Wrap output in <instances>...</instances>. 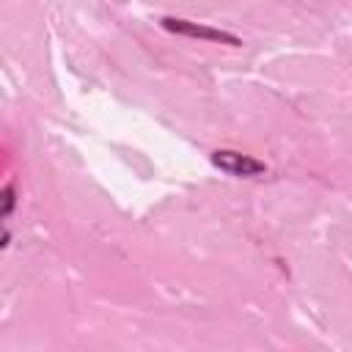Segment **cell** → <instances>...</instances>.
I'll return each instance as SVG.
<instances>
[{
    "mask_svg": "<svg viewBox=\"0 0 352 352\" xmlns=\"http://www.w3.org/2000/svg\"><path fill=\"white\" fill-rule=\"evenodd\" d=\"M160 25H162V30L176 33V36H187V38L220 41V44H228V47H239L242 44V38L228 33V30H220V28H212V25H204V22H190V19H182V16H162Z\"/></svg>",
    "mask_w": 352,
    "mask_h": 352,
    "instance_id": "1",
    "label": "cell"
},
{
    "mask_svg": "<svg viewBox=\"0 0 352 352\" xmlns=\"http://www.w3.org/2000/svg\"><path fill=\"white\" fill-rule=\"evenodd\" d=\"M212 165L220 168L228 176H236V179H256V176L267 173V165L261 160H256L250 154H242V151H234V148L212 151Z\"/></svg>",
    "mask_w": 352,
    "mask_h": 352,
    "instance_id": "2",
    "label": "cell"
},
{
    "mask_svg": "<svg viewBox=\"0 0 352 352\" xmlns=\"http://www.w3.org/2000/svg\"><path fill=\"white\" fill-rule=\"evenodd\" d=\"M14 204H16L14 184H6V187H3V209H0V217H3V220H8V214L14 212Z\"/></svg>",
    "mask_w": 352,
    "mask_h": 352,
    "instance_id": "3",
    "label": "cell"
}]
</instances>
